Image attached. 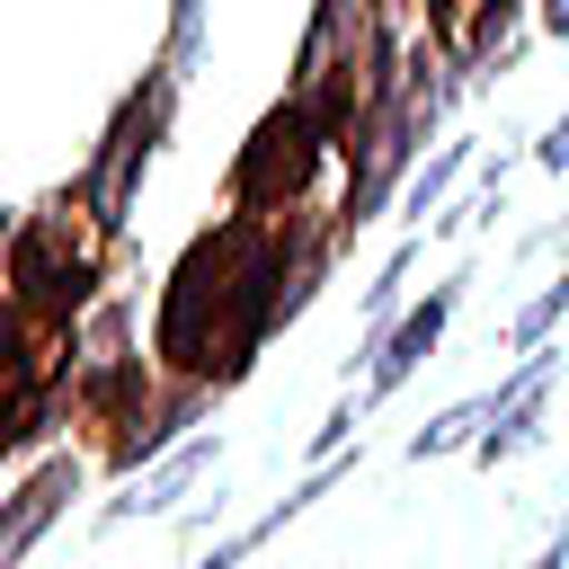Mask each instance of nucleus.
Returning a JSON list of instances; mask_svg holds the SVG:
<instances>
[{"label": "nucleus", "instance_id": "f257e3e1", "mask_svg": "<svg viewBox=\"0 0 569 569\" xmlns=\"http://www.w3.org/2000/svg\"><path fill=\"white\" fill-rule=\"evenodd\" d=\"M338 231L293 240V213H222L213 231H196L160 284V320H151V356L196 382V391H231L249 382L258 347L320 293Z\"/></svg>", "mask_w": 569, "mask_h": 569}, {"label": "nucleus", "instance_id": "f03ea898", "mask_svg": "<svg viewBox=\"0 0 569 569\" xmlns=\"http://www.w3.org/2000/svg\"><path fill=\"white\" fill-rule=\"evenodd\" d=\"M107 222L89 213V196L71 187V196H53L27 231H9V284H18V302L44 320V329H71V311L98 293V276H107Z\"/></svg>", "mask_w": 569, "mask_h": 569}, {"label": "nucleus", "instance_id": "7ed1b4c3", "mask_svg": "<svg viewBox=\"0 0 569 569\" xmlns=\"http://www.w3.org/2000/svg\"><path fill=\"white\" fill-rule=\"evenodd\" d=\"M178 89H187V80H178L169 62H151V71H142V89H124V98H116V116H107V133H98L89 169H80V196H89V213H98L107 231H124V213H133V196H142V169H151V151L169 142Z\"/></svg>", "mask_w": 569, "mask_h": 569}, {"label": "nucleus", "instance_id": "20e7f679", "mask_svg": "<svg viewBox=\"0 0 569 569\" xmlns=\"http://www.w3.org/2000/svg\"><path fill=\"white\" fill-rule=\"evenodd\" d=\"M338 151V133L284 89L258 124H249V142H240V160H231V178H222V196L240 204V213H293L302 196H311V178H320V160Z\"/></svg>", "mask_w": 569, "mask_h": 569}, {"label": "nucleus", "instance_id": "39448f33", "mask_svg": "<svg viewBox=\"0 0 569 569\" xmlns=\"http://www.w3.org/2000/svg\"><path fill=\"white\" fill-rule=\"evenodd\" d=\"M551 382H560V347H551V338H542L533 356H516V373L489 382V427L471 436V462H480V471H498V462H516L525 445H542Z\"/></svg>", "mask_w": 569, "mask_h": 569}, {"label": "nucleus", "instance_id": "423d86ee", "mask_svg": "<svg viewBox=\"0 0 569 569\" xmlns=\"http://www.w3.org/2000/svg\"><path fill=\"white\" fill-rule=\"evenodd\" d=\"M462 293H471V267H453L445 284H427V302H409V311L382 329V347H373V365H365V409H382L418 365H436V347H445V329H453Z\"/></svg>", "mask_w": 569, "mask_h": 569}, {"label": "nucleus", "instance_id": "0eeeda50", "mask_svg": "<svg viewBox=\"0 0 569 569\" xmlns=\"http://www.w3.org/2000/svg\"><path fill=\"white\" fill-rule=\"evenodd\" d=\"M516 9L525 0H427V44L453 62V80H489L516 62Z\"/></svg>", "mask_w": 569, "mask_h": 569}, {"label": "nucleus", "instance_id": "6e6552de", "mask_svg": "<svg viewBox=\"0 0 569 569\" xmlns=\"http://www.w3.org/2000/svg\"><path fill=\"white\" fill-rule=\"evenodd\" d=\"M71 498H80V453H44V462L0 498V569H18V560L62 525Z\"/></svg>", "mask_w": 569, "mask_h": 569}, {"label": "nucleus", "instance_id": "1a4fd4ad", "mask_svg": "<svg viewBox=\"0 0 569 569\" xmlns=\"http://www.w3.org/2000/svg\"><path fill=\"white\" fill-rule=\"evenodd\" d=\"M44 347L27 329V302H0V453L44 436Z\"/></svg>", "mask_w": 569, "mask_h": 569}, {"label": "nucleus", "instance_id": "9d476101", "mask_svg": "<svg viewBox=\"0 0 569 569\" xmlns=\"http://www.w3.org/2000/svg\"><path fill=\"white\" fill-rule=\"evenodd\" d=\"M213 462H222V436H187V445H178V453H160L124 498H107V507H98V533H116V525H133V516H169V507H178V489H196V471H213Z\"/></svg>", "mask_w": 569, "mask_h": 569}, {"label": "nucleus", "instance_id": "9b49d317", "mask_svg": "<svg viewBox=\"0 0 569 569\" xmlns=\"http://www.w3.org/2000/svg\"><path fill=\"white\" fill-rule=\"evenodd\" d=\"M338 480H356V462H347V453H329V462H311V471L293 480V498H276V507H267L258 525H240V533H222V542H213V551H204L196 569H240V560H249V551H267V542H276V533H284V525H293L302 507H320V498H329Z\"/></svg>", "mask_w": 569, "mask_h": 569}, {"label": "nucleus", "instance_id": "f8f14e48", "mask_svg": "<svg viewBox=\"0 0 569 569\" xmlns=\"http://www.w3.org/2000/svg\"><path fill=\"white\" fill-rule=\"evenodd\" d=\"M462 169H471V133L436 142V160H427V169H409V187H400V196H409V222H418V231L436 222V204H445V187H453Z\"/></svg>", "mask_w": 569, "mask_h": 569}, {"label": "nucleus", "instance_id": "ddd939ff", "mask_svg": "<svg viewBox=\"0 0 569 569\" xmlns=\"http://www.w3.org/2000/svg\"><path fill=\"white\" fill-rule=\"evenodd\" d=\"M560 320H569V267H560V276H551V284H542V293H533V302H525V311L498 329V347H507V356H533V347H542Z\"/></svg>", "mask_w": 569, "mask_h": 569}, {"label": "nucleus", "instance_id": "4468645a", "mask_svg": "<svg viewBox=\"0 0 569 569\" xmlns=\"http://www.w3.org/2000/svg\"><path fill=\"white\" fill-rule=\"evenodd\" d=\"M160 62H169L178 80H196V62H204V0H178V9H169V44H160Z\"/></svg>", "mask_w": 569, "mask_h": 569}, {"label": "nucleus", "instance_id": "2eb2a0df", "mask_svg": "<svg viewBox=\"0 0 569 569\" xmlns=\"http://www.w3.org/2000/svg\"><path fill=\"white\" fill-rule=\"evenodd\" d=\"M533 169H569V107H560V124L533 142Z\"/></svg>", "mask_w": 569, "mask_h": 569}, {"label": "nucleus", "instance_id": "dca6fc26", "mask_svg": "<svg viewBox=\"0 0 569 569\" xmlns=\"http://www.w3.org/2000/svg\"><path fill=\"white\" fill-rule=\"evenodd\" d=\"M525 569H569V525H560V533H551V542H542V551H533Z\"/></svg>", "mask_w": 569, "mask_h": 569}, {"label": "nucleus", "instance_id": "f3484780", "mask_svg": "<svg viewBox=\"0 0 569 569\" xmlns=\"http://www.w3.org/2000/svg\"><path fill=\"white\" fill-rule=\"evenodd\" d=\"M533 18H542V36H569V0H533Z\"/></svg>", "mask_w": 569, "mask_h": 569}, {"label": "nucleus", "instance_id": "a211bd4d", "mask_svg": "<svg viewBox=\"0 0 569 569\" xmlns=\"http://www.w3.org/2000/svg\"><path fill=\"white\" fill-rule=\"evenodd\" d=\"M382 9H400V0H382Z\"/></svg>", "mask_w": 569, "mask_h": 569}]
</instances>
